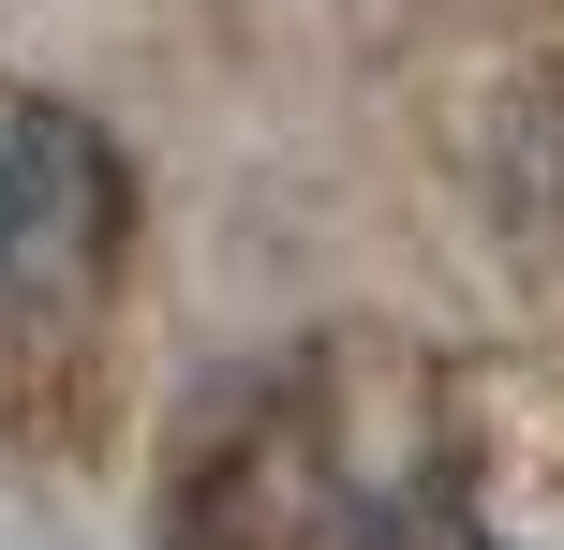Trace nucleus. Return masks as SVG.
<instances>
[{
	"instance_id": "1",
	"label": "nucleus",
	"mask_w": 564,
	"mask_h": 550,
	"mask_svg": "<svg viewBox=\"0 0 564 550\" xmlns=\"http://www.w3.org/2000/svg\"><path fill=\"white\" fill-rule=\"evenodd\" d=\"M119 254V164L105 134H75L59 105L0 119V313H45V298H89Z\"/></svg>"
}]
</instances>
